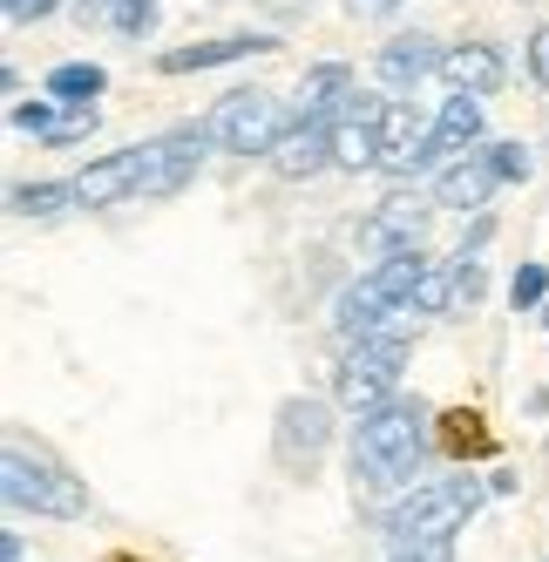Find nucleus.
<instances>
[{"label": "nucleus", "instance_id": "obj_1", "mask_svg": "<svg viewBox=\"0 0 549 562\" xmlns=\"http://www.w3.org/2000/svg\"><path fill=\"white\" fill-rule=\"evenodd\" d=\"M482 481L475 474H441V481H427V488H407L394 508H386V542L421 555V562H455V536L468 529V515L482 508Z\"/></svg>", "mask_w": 549, "mask_h": 562}, {"label": "nucleus", "instance_id": "obj_2", "mask_svg": "<svg viewBox=\"0 0 549 562\" xmlns=\"http://www.w3.org/2000/svg\"><path fill=\"white\" fill-rule=\"evenodd\" d=\"M427 420H435L427 400H386V407L360 414V427H352V474L367 488H414V474L427 461Z\"/></svg>", "mask_w": 549, "mask_h": 562}, {"label": "nucleus", "instance_id": "obj_3", "mask_svg": "<svg viewBox=\"0 0 549 562\" xmlns=\"http://www.w3.org/2000/svg\"><path fill=\"white\" fill-rule=\"evenodd\" d=\"M0 495H8V508L21 515H55V521H82L89 515V488L75 481L68 468L27 454V448H8V461H0Z\"/></svg>", "mask_w": 549, "mask_h": 562}, {"label": "nucleus", "instance_id": "obj_4", "mask_svg": "<svg viewBox=\"0 0 549 562\" xmlns=\"http://www.w3.org/2000/svg\"><path fill=\"white\" fill-rule=\"evenodd\" d=\"M204 123H211V143L231 156H271V143L292 130V109L271 89H231Z\"/></svg>", "mask_w": 549, "mask_h": 562}, {"label": "nucleus", "instance_id": "obj_5", "mask_svg": "<svg viewBox=\"0 0 549 562\" xmlns=\"http://www.w3.org/2000/svg\"><path fill=\"white\" fill-rule=\"evenodd\" d=\"M204 149H211V123H183L170 136L143 143V183H136V196H149V204H156V196H177L183 183H198Z\"/></svg>", "mask_w": 549, "mask_h": 562}, {"label": "nucleus", "instance_id": "obj_6", "mask_svg": "<svg viewBox=\"0 0 549 562\" xmlns=\"http://www.w3.org/2000/svg\"><path fill=\"white\" fill-rule=\"evenodd\" d=\"M326 448H333V407L312 400V393H292L279 407V420H271V454H279V468L312 474V461H320Z\"/></svg>", "mask_w": 549, "mask_h": 562}, {"label": "nucleus", "instance_id": "obj_7", "mask_svg": "<svg viewBox=\"0 0 549 562\" xmlns=\"http://www.w3.org/2000/svg\"><path fill=\"white\" fill-rule=\"evenodd\" d=\"M441 204H435V190H386L380 204H373V217H367V245H380V251H394V245H421L427 237V217H435Z\"/></svg>", "mask_w": 549, "mask_h": 562}, {"label": "nucleus", "instance_id": "obj_8", "mask_svg": "<svg viewBox=\"0 0 549 562\" xmlns=\"http://www.w3.org/2000/svg\"><path fill=\"white\" fill-rule=\"evenodd\" d=\"M136 183H143V143L136 149H109V156H96V164H82V177H75V204H82V211L130 204Z\"/></svg>", "mask_w": 549, "mask_h": 562}, {"label": "nucleus", "instance_id": "obj_9", "mask_svg": "<svg viewBox=\"0 0 549 562\" xmlns=\"http://www.w3.org/2000/svg\"><path fill=\"white\" fill-rule=\"evenodd\" d=\"M271 177H285V183H305V177H320L333 170V123H312V115H292V130L271 143Z\"/></svg>", "mask_w": 549, "mask_h": 562}, {"label": "nucleus", "instance_id": "obj_10", "mask_svg": "<svg viewBox=\"0 0 549 562\" xmlns=\"http://www.w3.org/2000/svg\"><path fill=\"white\" fill-rule=\"evenodd\" d=\"M394 380H401V373H386L367 346H346V359L333 367V407L373 414V407H386V400H394Z\"/></svg>", "mask_w": 549, "mask_h": 562}, {"label": "nucleus", "instance_id": "obj_11", "mask_svg": "<svg viewBox=\"0 0 549 562\" xmlns=\"http://www.w3.org/2000/svg\"><path fill=\"white\" fill-rule=\"evenodd\" d=\"M495 190H502V183H495V170L482 164V149H461V156H448V164L435 170V204H441V211H461V217H482Z\"/></svg>", "mask_w": 549, "mask_h": 562}, {"label": "nucleus", "instance_id": "obj_12", "mask_svg": "<svg viewBox=\"0 0 549 562\" xmlns=\"http://www.w3.org/2000/svg\"><path fill=\"white\" fill-rule=\"evenodd\" d=\"M441 82L489 102V95H502V82H508V55H502L495 42H455V48H441Z\"/></svg>", "mask_w": 549, "mask_h": 562}, {"label": "nucleus", "instance_id": "obj_13", "mask_svg": "<svg viewBox=\"0 0 549 562\" xmlns=\"http://www.w3.org/2000/svg\"><path fill=\"white\" fill-rule=\"evenodd\" d=\"M394 312H407V305H394V299L380 292V278L367 271V278H352V285L333 299V333L346 346L352 339H373V333H386V318H394Z\"/></svg>", "mask_w": 549, "mask_h": 562}, {"label": "nucleus", "instance_id": "obj_14", "mask_svg": "<svg viewBox=\"0 0 549 562\" xmlns=\"http://www.w3.org/2000/svg\"><path fill=\"white\" fill-rule=\"evenodd\" d=\"M279 42L271 34H217V42H190V48H164L156 55V75H204V68H231L245 55H271Z\"/></svg>", "mask_w": 549, "mask_h": 562}, {"label": "nucleus", "instance_id": "obj_15", "mask_svg": "<svg viewBox=\"0 0 549 562\" xmlns=\"http://www.w3.org/2000/svg\"><path fill=\"white\" fill-rule=\"evenodd\" d=\"M373 75L386 89H421L427 75H441V42L435 34H394V42H380Z\"/></svg>", "mask_w": 549, "mask_h": 562}, {"label": "nucleus", "instance_id": "obj_16", "mask_svg": "<svg viewBox=\"0 0 549 562\" xmlns=\"http://www.w3.org/2000/svg\"><path fill=\"white\" fill-rule=\"evenodd\" d=\"M352 68L346 61H312L305 68V82H299V102H292V115H312V123H339L346 115V102H352Z\"/></svg>", "mask_w": 549, "mask_h": 562}, {"label": "nucleus", "instance_id": "obj_17", "mask_svg": "<svg viewBox=\"0 0 549 562\" xmlns=\"http://www.w3.org/2000/svg\"><path fill=\"white\" fill-rule=\"evenodd\" d=\"M380 130L373 123H360V115H339V123H333V170H352V177H360V170H380Z\"/></svg>", "mask_w": 549, "mask_h": 562}, {"label": "nucleus", "instance_id": "obj_18", "mask_svg": "<svg viewBox=\"0 0 549 562\" xmlns=\"http://www.w3.org/2000/svg\"><path fill=\"white\" fill-rule=\"evenodd\" d=\"M435 143L448 149V156H461V149H475L482 143V95H448L441 102V115H435Z\"/></svg>", "mask_w": 549, "mask_h": 562}, {"label": "nucleus", "instance_id": "obj_19", "mask_svg": "<svg viewBox=\"0 0 549 562\" xmlns=\"http://www.w3.org/2000/svg\"><path fill=\"white\" fill-rule=\"evenodd\" d=\"M102 89H109L102 61H61V68H48V82H42V95H55L61 109H96L89 95H102Z\"/></svg>", "mask_w": 549, "mask_h": 562}, {"label": "nucleus", "instance_id": "obj_20", "mask_svg": "<svg viewBox=\"0 0 549 562\" xmlns=\"http://www.w3.org/2000/svg\"><path fill=\"white\" fill-rule=\"evenodd\" d=\"M373 278H380V292L394 299V305H414V292H421V278H427V258H421V245H394L380 265H373Z\"/></svg>", "mask_w": 549, "mask_h": 562}, {"label": "nucleus", "instance_id": "obj_21", "mask_svg": "<svg viewBox=\"0 0 549 562\" xmlns=\"http://www.w3.org/2000/svg\"><path fill=\"white\" fill-rule=\"evenodd\" d=\"M441 164H448V149L435 143V130H427V136H414V143H394V149H380V170L394 177V183H414V177L441 170Z\"/></svg>", "mask_w": 549, "mask_h": 562}, {"label": "nucleus", "instance_id": "obj_22", "mask_svg": "<svg viewBox=\"0 0 549 562\" xmlns=\"http://www.w3.org/2000/svg\"><path fill=\"white\" fill-rule=\"evenodd\" d=\"M68 204H75V183H14L8 190V211L14 217H34V224H55Z\"/></svg>", "mask_w": 549, "mask_h": 562}, {"label": "nucleus", "instance_id": "obj_23", "mask_svg": "<svg viewBox=\"0 0 549 562\" xmlns=\"http://www.w3.org/2000/svg\"><path fill=\"white\" fill-rule=\"evenodd\" d=\"M407 312H421V318H455V265L448 271L427 265V278H421V292H414Z\"/></svg>", "mask_w": 549, "mask_h": 562}, {"label": "nucleus", "instance_id": "obj_24", "mask_svg": "<svg viewBox=\"0 0 549 562\" xmlns=\"http://www.w3.org/2000/svg\"><path fill=\"white\" fill-rule=\"evenodd\" d=\"M482 164L495 170V183H529V170H536V156L523 149V143H482Z\"/></svg>", "mask_w": 549, "mask_h": 562}, {"label": "nucleus", "instance_id": "obj_25", "mask_svg": "<svg viewBox=\"0 0 549 562\" xmlns=\"http://www.w3.org/2000/svg\"><path fill=\"white\" fill-rule=\"evenodd\" d=\"M156 14H164L156 0H115V8H109V27L123 34V42H149V34H156Z\"/></svg>", "mask_w": 549, "mask_h": 562}, {"label": "nucleus", "instance_id": "obj_26", "mask_svg": "<svg viewBox=\"0 0 549 562\" xmlns=\"http://www.w3.org/2000/svg\"><path fill=\"white\" fill-rule=\"evenodd\" d=\"M482 292H489L482 258H475V251H455V318H461V312H475V305H482Z\"/></svg>", "mask_w": 549, "mask_h": 562}, {"label": "nucleus", "instance_id": "obj_27", "mask_svg": "<svg viewBox=\"0 0 549 562\" xmlns=\"http://www.w3.org/2000/svg\"><path fill=\"white\" fill-rule=\"evenodd\" d=\"M414 136H427V130H421V115H414V102H407V95H386V115H380V143L394 149V143H414Z\"/></svg>", "mask_w": 549, "mask_h": 562}, {"label": "nucleus", "instance_id": "obj_28", "mask_svg": "<svg viewBox=\"0 0 549 562\" xmlns=\"http://www.w3.org/2000/svg\"><path fill=\"white\" fill-rule=\"evenodd\" d=\"M89 136H96V109H68L42 143H48V149H75V143H89Z\"/></svg>", "mask_w": 549, "mask_h": 562}, {"label": "nucleus", "instance_id": "obj_29", "mask_svg": "<svg viewBox=\"0 0 549 562\" xmlns=\"http://www.w3.org/2000/svg\"><path fill=\"white\" fill-rule=\"evenodd\" d=\"M542 292H549V271L542 265H523L516 285H508V305H516V312H542Z\"/></svg>", "mask_w": 549, "mask_h": 562}, {"label": "nucleus", "instance_id": "obj_30", "mask_svg": "<svg viewBox=\"0 0 549 562\" xmlns=\"http://www.w3.org/2000/svg\"><path fill=\"white\" fill-rule=\"evenodd\" d=\"M55 109H61L55 95H48V102H14V130H27V136H48V130H55Z\"/></svg>", "mask_w": 549, "mask_h": 562}, {"label": "nucleus", "instance_id": "obj_31", "mask_svg": "<svg viewBox=\"0 0 549 562\" xmlns=\"http://www.w3.org/2000/svg\"><path fill=\"white\" fill-rule=\"evenodd\" d=\"M61 8V0H0V14H8L14 27H34V21H48Z\"/></svg>", "mask_w": 549, "mask_h": 562}, {"label": "nucleus", "instance_id": "obj_32", "mask_svg": "<svg viewBox=\"0 0 549 562\" xmlns=\"http://www.w3.org/2000/svg\"><path fill=\"white\" fill-rule=\"evenodd\" d=\"M529 82H536V89L549 95V21H542V27L529 34Z\"/></svg>", "mask_w": 549, "mask_h": 562}, {"label": "nucleus", "instance_id": "obj_33", "mask_svg": "<svg viewBox=\"0 0 549 562\" xmlns=\"http://www.w3.org/2000/svg\"><path fill=\"white\" fill-rule=\"evenodd\" d=\"M401 8H407V0H346V14H352V21H394Z\"/></svg>", "mask_w": 549, "mask_h": 562}, {"label": "nucleus", "instance_id": "obj_34", "mask_svg": "<svg viewBox=\"0 0 549 562\" xmlns=\"http://www.w3.org/2000/svg\"><path fill=\"white\" fill-rule=\"evenodd\" d=\"M109 8H115V0H75V21L96 27V21H109Z\"/></svg>", "mask_w": 549, "mask_h": 562}]
</instances>
